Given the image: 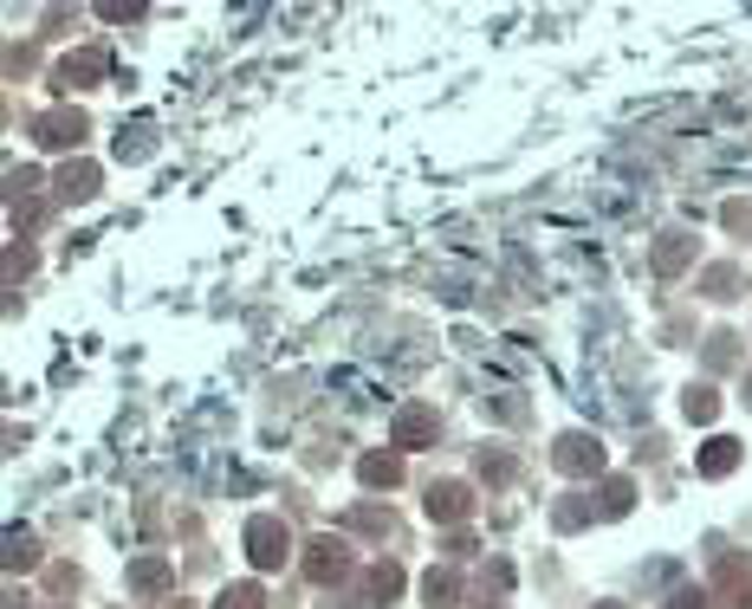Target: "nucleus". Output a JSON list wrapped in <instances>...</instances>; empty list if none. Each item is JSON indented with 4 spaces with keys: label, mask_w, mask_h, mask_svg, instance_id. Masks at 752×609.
Wrapping results in <instances>:
<instances>
[{
    "label": "nucleus",
    "mask_w": 752,
    "mask_h": 609,
    "mask_svg": "<svg viewBox=\"0 0 752 609\" xmlns=\"http://www.w3.org/2000/svg\"><path fill=\"white\" fill-rule=\"evenodd\" d=\"M162 577H169V564H162V557H143L137 571H131V584H137V590H156Z\"/></svg>",
    "instance_id": "15"
},
{
    "label": "nucleus",
    "mask_w": 752,
    "mask_h": 609,
    "mask_svg": "<svg viewBox=\"0 0 752 609\" xmlns=\"http://www.w3.org/2000/svg\"><path fill=\"white\" fill-rule=\"evenodd\" d=\"M720 415V396L714 390H687V421H714Z\"/></svg>",
    "instance_id": "14"
},
{
    "label": "nucleus",
    "mask_w": 752,
    "mask_h": 609,
    "mask_svg": "<svg viewBox=\"0 0 752 609\" xmlns=\"http://www.w3.org/2000/svg\"><path fill=\"white\" fill-rule=\"evenodd\" d=\"M669 609H707V597H700V590H682V597H675Z\"/></svg>",
    "instance_id": "18"
},
{
    "label": "nucleus",
    "mask_w": 752,
    "mask_h": 609,
    "mask_svg": "<svg viewBox=\"0 0 752 609\" xmlns=\"http://www.w3.org/2000/svg\"><path fill=\"white\" fill-rule=\"evenodd\" d=\"M59 195H66V202L98 195V169H91V162H66V169H59Z\"/></svg>",
    "instance_id": "8"
},
{
    "label": "nucleus",
    "mask_w": 752,
    "mask_h": 609,
    "mask_svg": "<svg viewBox=\"0 0 752 609\" xmlns=\"http://www.w3.org/2000/svg\"><path fill=\"white\" fill-rule=\"evenodd\" d=\"M357 474H363V486H396V480H403V461H396V454H363Z\"/></svg>",
    "instance_id": "10"
},
{
    "label": "nucleus",
    "mask_w": 752,
    "mask_h": 609,
    "mask_svg": "<svg viewBox=\"0 0 752 609\" xmlns=\"http://www.w3.org/2000/svg\"><path fill=\"white\" fill-rule=\"evenodd\" d=\"M390 441H396V448H422V441H435V408H403V415H396V428H390Z\"/></svg>",
    "instance_id": "6"
},
{
    "label": "nucleus",
    "mask_w": 752,
    "mask_h": 609,
    "mask_svg": "<svg viewBox=\"0 0 752 609\" xmlns=\"http://www.w3.org/2000/svg\"><path fill=\"white\" fill-rule=\"evenodd\" d=\"M610 609H616V604H610Z\"/></svg>",
    "instance_id": "20"
},
{
    "label": "nucleus",
    "mask_w": 752,
    "mask_h": 609,
    "mask_svg": "<svg viewBox=\"0 0 752 609\" xmlns=\"http://www.w3.org/2000/svg\"><path fill=\"white\" fill-rule=\"evenodd\" d=\"M747 396H752V383H747Z\"/></svg>",
    "instance_id": "19"
},
{
    "label": "nucleus",
    "mask_w": 752,
    "mask_h": 609,
    "mask_svg": "<svg viewBox=\"0 0 752 609\" xmlns=\"http://www.w3.org/2000/svg\"><path fill=\"white\" fill-rule=\"evenodd\" d=\"M422 590H428V604H435V609L454 604V571H428V577H422Z\"/></svg>",
    "instance_id": "12"
},
{
    "label": "nucleus",
    "mask_w": 752,
    "mask_h": 609,
    "mask_svg": "<svg viewBox=\"0 0 752 609\" xmlns=\"http://www.w3.org/2000/svg\"><path fill=\"white\" fill-rule=\"evenodd\" d=\"M214 609H260V584H227Z\"/></svg>",
    "instance_id": "13"
},
{
    "label": "nucleus",
    "mask_w": 752,
    "mask_h": 609,
    "mask_svg": "<svg viewBox=\"0 0 752 609\" xmlns=\"http://www.w3.org/2000/svg\"><path fill=\"white\" fill-rule=\"evenodd\" d=\"M247 557H254L260 571H279V564L292 557V539H285V526H279V519H254V526H247Z\"/></svg>",
    "instance_id": "1"
},
{
    "label": "nucleus",
    "mask_w": 752,
    "mask_h": 609,
    "mask_svg": "<svg viewBox=\"0 0 752 609\" xmlns=\"http://www.w3.org/2000/svg\"><path fill=\"white\" fill-rule=\"evenodd\" d=\"M7 544H13V551H7V564H20V571H26V564H33V539H20V532H13Z\"/></svg>",
    "instance_id": "16"
},
{
    "label": "nucleus",
    "mask_w": 752,
    "mask_h": 609,
    "mask_svg": "<svg viewBox=\"0 0 752 609\" xmlns=\"http://www.w3.org/2000/svg\"><path fill=\"white\" fill-rule=\"evenodd\" d=\"M33 143L40 149H78L85 143V117L78 111H46V117H33Z\"/></svg>",
    "instance_id": "2"
},
{
    "label": "nucleus",
    "mask_w": 752,
    "mask_h": 609,
    "mask_svg": "<svg viewBox=\"0 0 752 609\" xmlns=\"http://www.w3.org/2000/svg\"><path fill=\"white\" fill-rule=\"evenodd\" d=\"M629 506V480H610V493H604V512H622Z\"/></svg>",
    "instance_id": "17"
},
{
    "label": "nucleus",
    "mask_w": 752,
    "mask_h": 609,
    "mask_svg": "<svg viewBox=\"0 0 752 609\" xmlns=\"http://www.w3.org/2000/svg\"><path fill=\"white\" fill-rule=\"evenodd\" d=\"M558 467H564V474H604V448H597L591 435H564V441H558Z\"/></svg>",
    "instance_id": "5"
},
{
    "label": "nucleus",
    "mask_w": 752,
    "mask_h": 609,
    "mask_svg": "<svg viewBox=\"0 0 752 609\" xmlns=\"http://www.w3.org/2000/svg\"><path fill=\"white\" fill-rule=\"evenodd\" d=\"M91 78H104V53H78V59H66L59 66V84H91Z\"/></svg>",
    "instance_id": "9"
},
{
    "label": "nucleus",
    "mask_w": 752,
    "mask_h": 609,
    "mask_svg": "<svg viewBox=\"0 0 752 609\" xmlns=\"http://www.w3.org/2000/svg\"><path fill=\"white\" fill-rule=\"evenodd\" d=\"M474 512V499H468V486L461 480H441V486H428V519H441V526H461Z\"/></svg>",
    "instance_id": "3"
},
{
    "label": "nucleus",
    "mask_w": 752,
    "mask_h": 609,
    "mask_svg": "<svg viewBox=\"0 0 752 609\" xmlns=\"http://www.w3.org/2000/svg\"><path fill=\"white\" fill-rule=\"evenodd\" d=\"M694 467H700V480H727V474H733V467H740V441H727V435H714V441L700 448V461H694Z\"/></svg>",
    "instance_id": "7"
},
{
    "label": "nucleus",
    "mask_w": 752,
    "mask_h": 609,
    "mask_svg": "<svg viewBox=\"0 0 752 609\" xmlns=\"http://www.w3.org/2000/svg\"><path fill=\"white\" fill-rule=\"evenodd\" d=\"M344 571H350L344 539H318V544H312V557H305V577H312V584H338Z\"/></svg>",
    "instance_id": "4"
},
{
    "label": "nucleus",
    "mask_w": 752,
    "mask_h": 609,
    "mask_svg": "<svg viewBox=\"0 0 752 609\" xmlns=\"http://www.w3.org/2000/svg\"><path fill=\"white\" fill-rule=\"evenodd\" d=\"M396 590H403V571H396V564H377V571H370V597H377V604H390Z\"/></svg>",
    "instance_id": "11"
}]
</instances>
